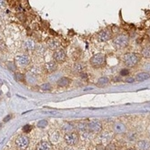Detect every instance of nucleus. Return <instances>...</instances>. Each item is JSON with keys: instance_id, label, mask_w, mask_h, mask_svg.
<instances>
[{"instance_id": "nucleus-1", "label": "nucleus", "mask_w": 150, "mask_h": 150, "mask_svg": "<svg viewBox=\"0 0 150 150\" xmlns=\"http://www.w3.org/2000/svg\"><path fill=\"white\" fill-rule=\"evenodd\" d=\"M140 59H141V55L136 53H128L123 55L122 61L125 66L128 68H134L139 63Z\"/></svg>"}, {"instance_id": "nucleus-2", "label": "nucleus", "mask_w": 150, "mask_h": 150, "mask_svg": "<svg viewBox=\"0 0 150 150\" xmlns=\"http://www.w3.org/2000/svg\"><path fill=\"white\" fill-rule=\"evenodd\" d=\"M90 64L93 69H101L106 65V55L102 53H96L90 59Z\"/></svg>"}, {"instance_id": "nucleus-3", "label": "nucleus", "mask_w": 150, "mask_h": 150, "mask_svg": "<svg viewBox=\"0 0 150 150\" xmlns=\"http://www.w3.org/2000/svg\"><path fill=\"white\" fill-rule=\"evenodd\" d=\"M129 37L125 34H119L113 38V45L117 49H123L128 46Z\"/></svg>"}, {"instance_id": "nucleus-4", "label": "nucleus", "mask_w": 150, "mask_h": 150, "mask_svg": "<svg viewBox=\"0 0 150 150\" xmlns=\"http://www.w3.org/2000/svg\"><path fill=\"white\" fill-rule=\"evenodd\" d=\"M63 140L67 146H74L78 145V143L80 141V135L77 132H75V131L65 133L63 136Z\"/></svg>"}, {"instance_id": "nucleus-5", "label": "nucleus", "mask_w": 150, "mask_h": 150, "mask_svg": "<svg viewBox=\"0 0 150 150\" xmlns=\"http://www.w3.org/2000/svg\"><path fill=\"white\" fill-rule=\"evenodd\" d=\"M32 60L30 56L28 54H20L15 56V62L18 67L20 68H26L30 65Z\"/></svg>"}, {"instance_id": "nucleus-6", "label": "nucleus", "mask_w": 150, "mask_h": 150, "mask_svg": "<svg viewBox=\"0 0 150 150\" xmlns=\"http://www.w3.org/2000/svg\"><path fill=\"white\" fill-rule=\"evenodd\" d=\"M29 137L25 135H19L15 139V145L18 150H25L29 146Z\"/></svg>"}, {"instance_id": "nucleus-7", "label": "nucleus", "mask_w": 150, "mask_h": 150, "mask_svg": "<svg viewBox=\"0 0 150 150\" xmlns=\"http://www.w3.org/2000/svg\"><path fill=\"white\" fill-rule=\"evenodd\" d=\"M88 126V131L91 134H98L100 133L102 130V124L100 120L92 119L87 124Z\"/></svg>"}, {"instance_id": "nucleus-8", "label": "nucleus", "mask_w": 150, "mask_h": 150, "mask_svg": "<svg viewBox=\"0 0 150 150\" xmlns=\"http://www.w3.org/2000/svg\"><path fill=\"white\" fill-rule=\"evenodd\" d=\"M42 69H43V73L53 74V73L57 71V70H58V63L56 62L55 61H53V60L49 61V62H46L43 63Z\"/></svg>"}, {"instance_id": "nucleus-9", "label": "nucleus", "mask_w": 150, "mask_h": 150, "mask_svg": "<svg viewBox=\"0 0 150 150\" xmlns=\"http://www.w3.org/2000/svg\"><path fill=\"white\" fill-rule=\"evenodd\" d=\"M53 61H55L58 64L59 63H63L67 60V53H66V52H65L64 49L59 48V49H57L56 51L53 52Z\"/></svg>"}, {"instance_id": "nucleus-10", "label": "nucleus", "mask_w": 150, "mask_h": 150, "mask_svg": "<svg viewBox=\"0 0 150 150\" xmlns=\"http://www.w3.org/2000/svg\"><path fill=\"white\" fill-rule=\"evenodd\" d=\"M98 39L100 42H108V41L111 40L112 39V32L108 29L100 31L98 34Z\"/></svg>"}, {"instance_id": "nucleus-11", "label": "nucleus", "mask_w": 150, "mask_h": 150, "mask_svg": "<svg viewBox=\"0 0 150 150\" xmlns=\"http://www.w3.org/2000/svg\"><path fill=\"white\" fill-rule=\"evenodd\" d=\"M86 69V64L82 62H74L72 67H71V71L74 74H81L82 72H84Z\"/></svg>"}, {"instance_id": "nucleus-12", "label": "nucleus", "mask_w": 150, "mask_h": 150, "mask_svg": "<svg viewBox=\"0 0 150 150\" xmlns=\"http://www.w3.org/2000/svg\"><path fill=\"white\" fill-rule=\"evenodd\" d=\"M23 48L26 52H34L36 48V43L33 39H26L23 42Z\"/></svg>"}, {"instance_id": "nucleus-13", "label": "nucleus", "mask_w": 150, "mask_h": 150, "mask_svg": "<svg viewBox=\"0 0 150 150\" xmlns=\"http://www.w3.org/2000/svg\"><path fill=\"white\" fill-rule=\"evenodd\" d=\"M61 139V131L54 129L50 131L49 133V140L51 141V143L53 144H57Z\"/></svg>"}, {"instance_id": "nucleus-14", "label": "nucleus", "mask_w": 150, "mask_h": 150, "mask_svg": "<svg viewBox=\"0 0 150 150\" xmlns=\"http://www.w3.org/2000/svg\"><path fill=\"white\" fill-rule=\"evenodd\" d=\"M46 47H47L48 49L52 50V51H56L57 49L61 48V43L60 42L57 40V39H54V38H51L47 41V43H46Z\"/></svg>"}, {"instance_id": "nucleus-15", "label": "nucleus", "mask_w": 150, "mask_h": 150, "mask_svg": "<svg viewBox=\"0 0 150 150\" xmlns=\"http://www.w3.org/2000/svg\"><path fill=\"white\" fill-rule=\"evenodd\" d=\"M137 150H150V142L146 139H140L136 143Z\"/></svg>"}, {"instance_id": "nucleus-16", "label": "nucleus", "mask_w": 150, "mask_h": 150, "mask_svg": "<svg viewBox=\"0 0 150 150\" xmlns=\"http://www.w3.org/2000/svg\"><path fill=\"white\" fill-rule=\"evenodd\" d=\"M99 139L100 140L101 144H106L109 143L112 139V133L109 132V131H103L99 136Z\"/></svg>"}, {"instance_id": "nucleus-17", "label": "nucleus", "mask_w": 150, "mask_h": 150, "mask_svg": "<svg viewBox=\"0 0 150 150\" xmlns=\"http://www.w3.org/2000/svg\"><path fill=\"white\" fill-rule=\"evenodd\" d=\"M71 83V80L69 77H65V76H62L57 81H56L57 86L60 88H66Z\"/></svg>"}, {"instance_id": "nucleus-18", "label": "nucleus", "mask_w": 150, "mask_h": 150, "mask_svg": "<svg viewBox=\"0 0 150 150\" xmlns=\"http://www.w3.org/2000/svg\"><path fill=\"white\" fill-rule=\"evenodd\" d=\"M113 131L116 134H124L127 131V128L122 122H116L113 125Z\"/></svg>"}, {"instance_id": "nucleus-19", "label": "nucleus", "mask_w": 150, "mask_h": 150, "mask_svg": "<svg viewBox=\"0 0 150 150\" xmlns=\"http://www.w3.org/2000/svg\"><path fill=\"white\" fill-rule=\"evenodd\" d=\"M25 81L27 82L28 84H30V85H34V84L37 83V81H38V77L35 76V75L32 74L31 72L27 71L26 74L25 75Z\"/></svg>"}, {"instance_id": "nucleus-20", "label": "nucleus", "mask_w": 150, "mask_h": 150, "mask_svg": "<svg viewBox=\"0 0 150 150\" xmlns=\"http://www.w3.org/2000/svg\"><path fill=\"white\" fill-rule=\"evenodd\" d=\"M35 150H52L51 144L46 141V140H42L35 146Z\"/></svg>"}, {"instance_id": "nucleus-21", "label": "nucleus", "mask_w": 150, "mask_h": 150, "mask_svg": "<svg viewBox=\"0 0 150 150\" xmlns=\"http://www.w3.org/2000/svg\"><path fill=\"white\" fill-rule=\"evenodd\" d=\"M150 78V73L147 72V71H142V72H138L136 77H135V80L136 81H145L146 80H148Z\"/></svg>"}, {"instance_id": "nucleus-22", "label": "nucleus", "mask_w": 150, "mask_h": 150, "mask_svg": "<svg viewBox=\"0 0 150 150\" xmlns=\"http://www.w3.org/2000/svg\"><path fill=\"white\" fill-rule=\"evenodd\" d=\"M28 71L31 72L34 75H35V76H37V77H39L40 75L43 72L42 67L38 66V65H32V66L28 69Z\"/></svg>"}, {"instance_id": "nucleus-23", "label": "nucleus", "mask_w": 150, "mask_h": 150, "mask_svg": "<svg viewBox=\"0 0 150 150\" xmlns=\"http://www.w3.org/2000/svg\"><path fill=\"white\" fill-rule=\"evenodd\" d=\"M109 82H110L109 79L107 76H102V77L98 79V81H97V86L100 87V88H104V87H107L109 85Z\"/></svg>"}, {"instance_id": "nucleus-24", "label": "nucleus", "mask_w": 150, "mask_h": 150, "mask_svg": "<svg viewBox=\"0 0 150 150\" xmlns=\"http://www.w3.org/2000/svg\"><path fill=\"white\" fill-rule=\"evenodd\" d=\"M141 57L145 59H150V45H146L141 50Z\"/></svg>"}, {"instance_id": "nucleus-25", "label": "nucleus", "mask_w": 150, "mask_h": 150, "mask_svg": "<svg viewBox=\"0 0 150 150\" xmlns=\"http://www.w3.org/2000/svg\"><path fill=\"white\" fill-rule=\"evenodd\" d=\"M34 52L39 56H43L46 53V48L43 45H36V48H35Z\"/></svg>"}, {"instance_id": "nucleus-26", "label": "nucleus", "mask_w": 150, "mask_h": 150, "mask_svg": "<svg viewBox=\"0 0 150 150\" xmlns=\"http://www.w3.org/2000/svg\"><path fill=\"white\" fill-rule=\"evenodd\" d=\"M77 130L79 131L80 133H83L85 131H88V126L85 122H80L77 125Z\"/></svg>"}, {"instance_id": "nucleus-27", "label": "nucleus", "mask_w": 150, "mask_h": 150, "mask_svg": "<svg viewBox=\"0 0 150 150\" xmlns=\"http://www.w3.org/2000/svg\"><path fill=\"white\" fill-rule=\"evenodd\" d=\"M62 131L64 133H68V132H71V131H74V127L71 126L70 123H66L62 126Z\"/></svg>"}, {"instance_id": "nucleus-28", "label": "nucleus", "mask_w": 150, "mask_h": 150, "mask_svg": "<svg viewBox=\"0 0 150 150\" xmlns=\"http://www.w3.org/2000/svg\"><path fill=\"white\" fill-rule=\"evenodd\" d=\"M52 88V84L50 82H44L40 86V89L43 91H51Z\"/></svg>"}, {"instance_id": "nucleus-29", "label": "nucleus", "mask_w": 150, "mask_h": 150, "mask_svg": "<svg viewBox=\"0 0 150 150\" xmlns=\"http://www.w3.org/2000/svg\"><path fill=\"white\" fill-rule=\"evenodd\" d=\"M127 137H128V139L129 140V141L132 142V141H136V139L137 137V135L135 132H129V133H128Z\"/></svg>"}, {"instance_id": "nucleus-30", "label": "nucleus", "mask_w": 150, "mask_h": 150, "mask_svg": "<svg viewBox=\"0 0 150 150\" xmlns=\"http://www.w3.org/2000/svg\"><path fill=\"white\" fill-rule=\"evenodd\" d=\"M119 74H120V76H122V77H127V76H128L129 75V71H128V69H122L120 71V72H119Z\"/></svg>"}, {"instance_id": "nucleus-31", "label": "nucleus", "mask_w": 150, "mask_h": 150, "mask_svg": "<svg viewBox=\"0 0 150 150\" xmlns=\"http://www.w3.org/2000/svg\"><path fill=\"white\" fill-rule=\"evenodd\" d=\"M16 76H15V80L18 81H24L25 77V75L24 74H21V73H16L15 74Z\"/></svg>"}, {"instance_id": "nucleus-32", "label": "nucleus", "mask_w": 150, "mask_h": 150, "mask_svg": "<svg viewBox=\"0 0 150 150\" xmlns=\"http://www.w3.org/2000/svg\"><path fill=\"white\" fill-rule=\"evenodd\" d=\"M105 150H117V147L114 144L112 143H109L106 146H105Z\"/></svg>"}, {"instance_id": "nucleus-33", "label": "nucleus", "mask_w": 150, "mask_h": 150, "mask_svg": "<svg viewBox=\"0 0 150 150\" xmlns=\"http://www.w3.org/2000/svg\"><path fill=\"white\" fill-rule=\"evenodd\" d=\"M31 130H32V127H31L30 125H25V126L23 128L24 133H29Z\"/></svg>"}, {"instance_id": "nucleus-34", "label": "nucleus", "mask_w": 150, "mask_h": 150, "mask_svg": "<svg viewBox=\"0 0 150 150\" xmlns=\"http://www.w3.org/2000/svg\"><path fill=\"white\" fill-rule=\"evenodd\" d=\"M46 125H47V121H46V120H41V121H39L38 123H37L38 128H44Z\"/></svg>"}, {"instance_id": "nucleus-35", "label": "nucleus", "mask_w": 150, "mask_h": 150, "mask_svg": "<svg viewBox=\"0 0 150 150\" xmlns=\"http://www.w3.org/2000/svg\"><path fill=\"white\" fill-rule=\"evenodd\" d=\"M6 6V0H0V8H5Z\"/></svg>"}, {"instance_id": "nucleus-36", "label": "nucleus", "mask_w": 150, "mask_h": 150, "mask_svg": "<svg viewBox=\"0 0 150 150\" xmlns=\"http://www.w3.org/2000/svg\"><path fill=\"white\" fill-rule=\"evenodd\" d=\"M136 81L135 78H132V77H130V78H126V82H128V83H132Z\"/></svg>"}, {"instance_id": "nucleus-37", "label": "nucleus", "mask_w": 150, "mask_h": 150, "mask_svg": "<svg viewBox=\"0 0 150 150\" xmlns=\"http://www.w3.org/2000/svg\"><path fill=\"white\" fill-rule=\"evenodd\" d=\"M96 149L97 150H104V146H103V144H100L97 146Z\"/></svg>"}, {"instance_id": "nucleus-38", "label": "nucleus", "mask_w": 150, "mask_h": 150, "mask_svg": "<svg viewBox=\"0 0 150 150\" xmlns=\"http://www.w3.org/2000/svg\"><path fill=\"white\" fill-rule=\"evenodd\" d=\"M62 150H75V149L71 146H65Z\"/></svg>"}, {"instance_id": "nucleus-39", "label": "nucleus", "mask_w": 150, "mask_h": 150, "mask_svg": "<svg viewBox=\"0 0 150 150\" xmlns=\"http://www.w3.org/2000/svg\"><path fill=\"white\" fill-rule=\"evenodd\" d=\"M145 67H146V69L147 71H150V64H146Z\"/></svg>"}, {"instance_id": "nucleus-40", "label": "nucleus", "mask_w": 150, "mask_h": 150, "mask_svg": "<svg viewBox=\"0 0 150 150\" xmlns=\"http://www.w3.org/2000/svg\"><path fill=\"white\" fill-rule=\"evenodd\" d=\"M9 118H11V116H7V117L6 118V119L4 120V122H6V121H7V120L9 119Z\"/></svg>"}, {"instance_id": "nucleus-41", "label": "nucleus", "mask_w": 150, "mask_h": 150, "mask_svg": "<svg viewBox=\"0 0 150 150\" xmlns=\"http://www.w3.org/2000/svg\"><path fill=\"white\" fill-rule=\"evenodd\" d=\"M128 150H137L136 148H133V147H130V148H128Z\"/></svg>"}, {"instance_id": "nucleus-42", "label": "nucleus", "mask_w": 150, "mask_h": 150, "mask_svg": "<svg viewBox=\"0 0 150 150\" xmlns=\"http://www.w3.org/2000/svg\"><path fill=\"white\" fill-rule=\"evenodd\" d=\"M149 137H150V130H149Z\"/></svg>"}]
</instances>
